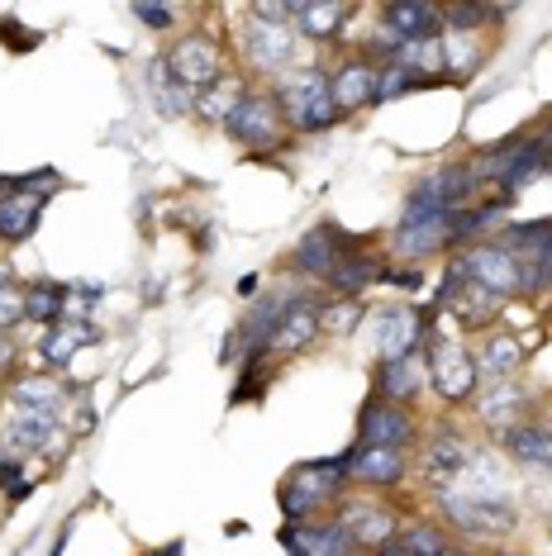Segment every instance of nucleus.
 Returning a JSON list of instances; mask_svg holds the SVG:
<instances>
[{
	"mask_svg": "<svg viewBox=\"0 0 552 556\" xmlns=\"http://www.w3.org/2000/svg\"><path fill=\"white\" fill-rule=\"evenodd\" d=\"M376 556H457V552L448 547V538L438 533L434 523H410V528H400V538L391 547L376 552Z\"/></svg>",
	"mask_w": 552,
	"mask_h": 556,
	"instance_id": "nucleus-29",
	"label": "nucleus"
},
{
	"mask_svg": "<svg viewBox=\"0 0 552 556\" xmlns=\"http://www.w3.org/2000/svg\"><path fill=\"white\" fill-rule=\"evenodd\" d=\"M62 400H67V390H62L53 376H29V381H15V386H10V404H20V409L62 414Z\"/></svg>",
	"mask_w": 552,
	"mask_h": 556,
	"instance_id": "nucleus-30",
	"label": "nucleus"
},
{
	"mask_svg": "<svg viewBox=\"0 0 552 556\" xmlns=\"http://www.w3.org/2000/svg\"><path fill=\"white\" fill-rule=\"evenodd\" d=\"M552 167V134H529V138H514V143L495 148V153H486L481 162H472L476 181H486L491 176L495 186H510V200L524 191V186L534 181V176H543Z\"/></svg>",
	"mask_w": 552,
	"mask_h": 556,
	"instance_id": "nucleus-4",
	"label": "nucleus"
},
{
	"mask_svg": "<svg viewBox=\"0 0 552 556\" xmlns=\"http://www.w3.org/2000/svg\"><path fill=\"white\" fill-rule=\"evenodd\" d=\"M96 338V328H86V324H53L48 328V338H43V362L48 366H67L72 362V352H77L81 343H91Z\"/></svg>",
	"mask_w": 552,
	"mask_h": 556,
	"instance_id": "nucleus-33",
	"label": "nucleus"
},
{
	"mask_svg": "<svg viewBox=\"0 0 552 556\" xmlns=\"http://www.w3.org/2000/svg\"><path fill=\"white\" fill-rule=\"evenodd\" d=\"M24 319V290H15V281L0 286V333H10Z\"/></svg>",
	"mask_w": 552,
	"mask_h": 556,
	"instance_id": "nucleus-38",
	"label": "nucleus"
},
{
	"mask_svg": "<svg viewBox=\"0 0 552 556\" xmlns=\"http://www.w3.org/2000/svg\"><path fill=\"white\" fill-rule=\"evenodd\" d=\"M414 442V419L405 404H391L381 395H372L357 414V442L353 447H396V452H410Z\"/></svg>",
	"mask_w": 552,
	"mask_h": 556,
	"instance_id": "nucleus-12",
	"label": "nucleus"
},
{
	"mask_svg": "<svg viewBox=\"0 0 552 556\" xmlns=\"http://www.w3.org/2000/svg\"><path fill=\"white\" fill-rule=\"evenodd\" d=\"M167 67H172V81L186 86L191 96L210 91V86H215L219 77H229V72H224L219 43L210 39V34H186V39L167 53Z\"/></svg>",
	"mask_w": 552,
	"mask_h": 556,
	"instance_id": "nucleus-10",
	"label": "nucleus"
},
{
	"mask_svg": "<svg viewBox=\"0 0 552 556\" xmlns=\"http://www.w3.org/2000/svg\"><path fill=\"white\" fill-rule=\"evenodd\" d=\"M438 39H443V72H457V77H467L476 62H481V53H476V48L467 43L472 34L448 29V24H443V34H438Z\"/></svg>",
	"mask_w": 552,
	"mask_h": 556,
	"instance_id": "nucleus-36",
	"label": "nucleus"
},
{
	"mask_svg": "<svg viewBox=\"0 0 552 556\" xmlns=\"http://www.w3.org/2000/svg\"><path fill=\"white\" fill-rule=\"evenodd\" d=\"M500 447H505L514 462L548 466V471H552V433L543 424H514V428H505V433H500Z\"/></svg>",
	"mask_w": 552,
	"mask_h": 556,
	"instance_id": "nucleus-27",
	"label": "nucleus"
},
{
	"mask_svg": "<svg viewBox=\"0 0 552 556\" xmlns=\"http://www.w3.org/2000/svg\"><path fill=\"white\" fill-rule=\"evenodd\" d=\"M338 518L353 528L357 552H362V547H367V552H386V547H391V542L400 538L396 514L381 509V504H343V509H338Z\"/></svg>",
	"mask_w": 552,
	"mask_h": 556,
	"instance_id": "nucleus-19",
	"label": "nucleus"
},
{
	"mask_svg": "<svg viewBox=\"0 0 552 556\" xmlns=\"http://www.w3.org/2000/svg\"><path fill=\"white\" fill-rule=\"evenodd\" d=\"M410 476V452L396 447H348V485L396 490Z\"/></svg>",
	"mask_w": 552,
	"mask_h": 556,
	"instance_id": "nucleus-13",
	"label": "nucleus"
},
{
	"mask_svg": "<svg viewBox=\"0 0 552 556\" xmlns=\"http://www.w3.org/2000/svg\"><path fill=\"white\" fill-rule=\"evenodd\" d=\"M296 62V29H286V24H262L248 15L243 24V67L253 72V77H276L281 81L286 72H291Z\"/></svg>",
	"mask_w": 552,
	"mask_h": 556,
	"instance_id": "nucleus-9",
	"label": "nucleus"
},
{
	"mask_svg": "<svg viewBox=\"0 0 552 556\" xmlns=\"http://www.w3.org/2000/svg\"><path fill=\"white\" fill-rule=\"evenodd\" d=\"M376 67H381V62H372V58H343L329 72V96H334L338 115H353V110H367L372 105V96H376Z\"/></svg>",
	"mask_w": 552,
	"mask_h": 556,
	"instance_id": "nucleus-14",
	"label": "nucleus"
},
{
	"mask_svg": "<svg viewBox=\"0 0 552 556\" xmlns=\"http://www.w3.org/2000/svg\"><path fill=\"white\" fill-rule=\"evenodd\" d=\"M424 338H429V324H424V314L410 309V305H396L381 319V362H400V357H414V352H424Z\"/></svg>",
	"mask_w": 552,
	"mask_h": 556,
	"instance_id": "nucleus-18",
	"label": "nucleus"
},
{
	"mask_svg": "<svg viewBox=\"0 0 552 556\" xmlns=\"http://www.w3.org/2000/svg\"><path fill=\"white\" fill-rule=\"evenodd\" d=\"M319 309H324V300H296L291 314H286L281 324H276V333H272V343H267V357H296V352H305L310 343L319 338Z\"/></svg>",
	"mask_w": 552,
	"mask_h": 556,
	"instance_id": "nucleus-17",
	"label": "nucleus"
},
{
	"mask_svg": "<svg viewBox=\"0 0 552 556\" xmlns=\"http://www.w3.org/2000/svg\"><path fill=\"white\" fill-rule=\"evenodd\" d=\"M343 495H348V452L329 462L296 466L276 490V504H281L286 523H305V518H324V509L343 504Z\"/></svg>",
	"mask_w": 552,
	"mask_h": 556,
	"instance_id": "nucleus-1",
	"label": "nucleus"
},
{
	"mask_svg": "<svg viewBox=\"0 0 552 556\" xmlns=\"http://www.w3.org/2000/svg\"><path fill=\"white\" fill-rule=\"evenodd\" d=\"M348 20H353V5H348V0H300L296 34L310 43H334Z\"/></svg>",
	"mask_w": 552,
	"mask_h": 556,
	"instance_id": "nucleus-22",
	"label": "nucleus"
},
{
	"mask_svg": "<svg viewBox=\"0 0 552 556\" xmlns=\"http://www.w3.org/2000/svg\"><path fill=\"white\" fill-rule=\"evenodd\" d=\"M476 172L467 162H448V167L429 172L424 181H414V191L405 195V210H424V214H457L476 200Z\"/></svg>",
	"mask_w": 552,
	"mask_h": 556,
	"instance_id": "nucleus-7",
	"label": "nucleus"
},
{
	"mask_svg": "<svg viewBox=\"0 0 552 556\" xmlns=\"http://www.w3.org/2000/svg\"><path fill=\"white\" fill-rule=\"evenodd\" d=\"M391 62H400L405 72H414V77H424L429 81L434 72H443V39H410V43H400L396 48V58Z\"/></svg>",
	"mask_w": 552,
	"mask_h": 556,
	"instance_id": "nucleus-32",
	"label": "nucleus"
},
{
	"mask_svg": "<svg viewBox=\"0 0 552 556\" xmlns=\"http://www.w3.org/2000/svg\"><path fill=\"white\" fill-rule=\"evenodd\" d=\"M381 24L396 34V39H434L443 34V10L429 5V0H391L381 10Z\"/></svg>",
	"mask_w": 552,
	"mask_h": 556,
	"instance_id": "nucleus-20",
	"label": "nucleus"
},
{
	"mask_svg": "<svg viewBox=\"0 0 552 556\" xmlns=\"http://www.w3.org/2000/svg\"><path fill=\"white\" fill-rule=\"evenodd\" d=\"M238 96H243V81H238V77H219L210 91L196 96V115L205 124H224V119H229V110L238 105Z\"/></svg>",
	"mask_w": 552,
	"mask_h": 556,
	"instance_id": "nucleus-34",
	"label": "nucleus"
},
{
	"mask_svg": "<svg viewBox=\"0 0 552 556\" xmlns=\"http://www.w3.org/2000/svg\"><path fill=\"white\" fill-rule=\"evenodd\" d=\"M424 362H429V386L448 404L476 400V390H481V371H476V357L467 352L462 338L429 333V338H424Z\"/></svg>",
	"mask_w": 552,
	"mask_h": 556,
	"instance_id": "nucleus-5",
	"label": "nucleus"
},
{
	"mask_svg": "<svg viewBox=\"0 0 552 556\" xmlns=\"http://www.w3.org/2000/svg\"><path fill=\"white\" fill-rule=\"evenodd\" d=\"M476 462V447L467 442V433H453V428H443V433L429 438V452H424V476L434 480L438 490L453 485L457 476H467V466Z\"/></svg>",
	"mask_w": 552,
	"mask_h": 556,
	"instance_id": "nucleus-16",
	"label": "nucleus"
},
{
	"mask_svg": "<svg viewBox=\"0 0 552 556\" xmlns=\"http://www.w3.org/2000/svg\"><path fill=\"white\" fill-rule=\"evenodd\" d=\"M424 386H429V362H424V352L400 357V362H381V371H376V395L391 404H410Z\"/></svg>",
	"mask_w": 552,
	"mask_h": 556,
	"instance_id": "nucleus-21",
	"label": "nucleus"
},
{
	"mask_svg": "<svg viewBox=\"0 0 552 556\" xmlns=\"http://www.w3.org/2000/svg\"><path fill=\"white\" fill-rule=\"evenodd\" d=\"M276 105H281L286 124H291L296 134H329L338 119V105L329 96V72L324 67H296L286 72L281 81H276Z\"/></svg>",
	"mask_w": 552,
	"mask_h": 556,
	"instance_id": "nucleus-2",
	"label": "nucleus"
},
{
	"mask_svg": "<svg viewBox=\"0 0 552 556\" xmlns=\"http://www.w3.org/2000/svg\"><path fill=\"white\" fill-rule=\"evenodd\" d=\"M414 86H424V77H414V72H405L400 62H381V67H376V96H372V105H386V100L410 96Z\"/></svg>",
	"mask_w": 552,
	"mask_h": 556,
	"instance_id": "nucleus-35",
	"label": "nucleus"
},
{
	"mask_svg": "<svg viewBox=\"0 0 552 556\" xmlns=\"http://www.w3.org/2000/svg\"><path fill=\"white\" fill-rule=\"evenodd\" d=\"M519 366H524V343L514 333H491L481 357H476V371H481L486 381H514Z\"/></svg>",
	"mask_w": 552,
	"mask_h": 556,
	"instance_id": "nucleus-28",
	"label": "nucleus"
},
{
	"mask_svg": "<svg viewBox=\"0 0 552 556\" xmlns=\"http://www.w3.org/2000/svg\"><path fill=\"white\" fill-rule=\"evenodd\" d=\"M48 191H10L0 200V238L5 243H24L39 229V214H43Z\"/></svg>",
	"mask_w": 552,
	"mask_h": 556,
	"instance_id": "nucleus-25",
	"label": "nucleus"
},
{
	"mask_svg": "<svg viewBox=\"0 0 552 556\" xmlns=\"http://www.w3.org/2000/svg\"><path fill=\"white\" fill-rule=\"evenodd\" d=\"M134 20H143L148 29H172V20H177V10H167V5H134Z\"/></svg>",
	"mask_w": 552,
	"mask_h": 556,
	"instance_id": "nucleus-39",
	"label": "nucleus"
},
{
	"mask_svg": "<svg viewBox=\"0 0 552 556\" xmlns=\"http://www.w3.org/2000/svg\"><path fill=\"white\" fill-rule=\"evenodd\" d=\"M453 267L467 276L472 286H481L486 295H495L505 305L510 295H524V276H519V257L505 243H472L457 252Z\"/></svg>",
	"mask_w": 552,
	"mask_h": 556,
	"instance_id": "nucleus-6",
	"label": "nucleus"
},
{
	"mask_svg": "<svg viewBox=\"0 0 552 556\" xmlns=\"http://www.w3.org/2000/svg\"><path fill=\"white\" fill-rule=\"evenodd\" d=\"M291 556H357V538L343 518H305V523L276 528Z\"/></svg>",
	"mask_w": 552,
	"mask_h": 556,
	"instance_id": "nucleus-11",
	"label": "nucleus"
},
{
	"mask_svg": "<svg viewBox=\"0 0 552 556\" xmlns=\"http://www.w3.org/2000/svg\"><path fill=\"white\" fill-rule=\"evenodd\" d=\"M62 314H67V290L53 286V281H34L24 290V319L34 324H62Z\"/></svg>",
	"mask_w": 552,
	"mask_h": 556,
	"instance_id": "nucleus-31",
	"label": "nucleus"
},
{
	"mask_svg": "<svg viewBox=\"0 0 552 556\" xmlns=\"http://www.w3.org/2000/svg\"><path fill=\"white\" fill-rule=\"evenodd\" d=\"M438 509L467 538H510L514 523H519L510 495H472V490H457V485L438 490Z\"/></svg>",
	"mask_w": 552,
	"mask_h": 556,
	"instance_id": "nucleus-3",
	"label": "nucleus"
},
{
	"mask_svg": "<svg viewBox=\"0 0 552 556\" xmlns=\"http://www.w3.org/2000/svg\"><path fill=\"white\" fill-rule=\"evenodd\" d=\"M10 281H15V276H10V267H5V262H0V286H10Z\"/></svg>",
	"mask_w": 552,
	"mask_h": 556,
	"instance_id": "nucleus-40",
	"label": "nucleus"
},
{
	"mask_svg": "<svg viewBox=\"0 0 552 556\" xmlns=\"http://www.w3.org/2000/svg\"><path fill=\"white\" fill-rule=\"evenodd\" d=\"M58 438V414H48V409H20L15 404V414H5V447L10 452H39L48 447V442Z\"/></svg>",
	"mask_w": 552,
	"mask_h": 556,
	"instance_id": "nucleus-23",
	"label": "nucleus"
},
{
	"mask_svg": "<svg viewBox=\"0 0 552 556\" xmlns=\"http://www.w3.org/2000/svg\"><path fill=\"white\" fill-rule=\"evenodd\" d=\"M362 319V305L357 300H324V309H319V333H329V338H343L348 328H357Z\"/></svg>",
	"mask_w": 552,
	"mask_h": 556,
	"instance_id": "nucleus-37",
	"label": "nucleus"
},
{
	"mask_svg": "<svg viewBox=\"0 0 552 556\" xmlns=\"http://www.w3.org/2000/svg\"><path fill=\"white\" fill-rule=\"evenodd\" d=\"M343 262V233L334 224H315L310 233H300V243L291 252V267L300 276H315V281H329Z\"/></svg>",
	"mask_w": 552,
	"mask_h": 556,
	"instance_id": "nucleus-15",
	"label": "nucleus"
},
{
	"mask_svg": "<svg viewBox=\"0 0 552 556\" xmlns=\"http://www.w3.org/2000/svg\"><path fill=\"white\" fill-rule=\"evenodd\" d=\"M381 281H391V267H386L381 257H372V252H343L338 271L329 276V286L343 300H357L367 286H381Z\"/></svg>",
	"mask_w": 552,
	"mask_h": 556,
	"instance_id": "nucleus-24",
	"label": "nucleus"
},
{
	"mask_svg": "<svg viewBox=\"0 0 552 556\" xmlns=\"http://www.w3.org/2000/svg\"><path fill=\"white\" fill-rule=\"evenodd\" d=\"M219 129L229 134L234 143H243V148H276L281 143V134H286V115H281V105H276V96L243 91Z\"/></svg>",
	"mask_w": 552,
	"mask_h": 556,
	"instance_id": "nucleus-8",
	"label": "nucleus"
},
{
	"mask_svg": "<svg viewBox=\"0 0 552 556\" xmlns=\"http://www.w3.org/2000/svg\"><path fill=\"white\" fill-rule=\"evenodd\" d=\"M524 409H529V395H524L514 381H491V390L476 400V414H481V424H491L495 433L514 428V414H524Z\"/></svg>",
	"mask_w": 552,
	"mask_h": 556,
	"instance_id": "nucleus-26",
	"label": "nucleus"
}]
</instances>
